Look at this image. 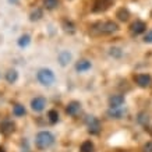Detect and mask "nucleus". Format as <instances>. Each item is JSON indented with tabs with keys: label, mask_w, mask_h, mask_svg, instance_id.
I'll return each instance as SVG.
<instances>
[{
	"label": "nucleus",
	"mask_w": 152,
	"mask_h": 152,
	"mask_svg": "<svg viewBox=\"0 0 152 152\" xmlns=\"http://www.w3.org/2000/svg\"><path fill=\"white\" fill-rule=\"evenodd\" d=\"M10 3H15V1H17V0H9Z\"/></svg>",
	"instance_id": "27"
},
{
	"label": "nucleus",
	"mask_w": 152,
	"mask_h": 152,
	"mask_svg": "<svg viewBox=\"0 0 152 152\" xmlns=\"http://www.w3.org/2000/svg\"><path fill=\"white\" fill-rule=\"evenodd\" d=\"M41 17H42V10L35 9L32 13H31V15H29V20H31V21H38Z\"/></svg>",
	"instance_id": "21"
},
{
	"label": "nucleus",
	"mask_w": 152,
	"mask_h": 152,
	"mask_svg": "<svg viewBox=\"0 0 152 152\" xmlns=\"http://www.w3.org/2000/svg\"><path fill=\"white\" fill-rule=\"evenodd\" d=\"M144 41L148 42V43H152V31H149V32L145 35V38H144Z\"/></svg>",
	"instance_id": "25"
},
{
	"label": "nucleus",
	"mask_w": 152,
	"mask_h": 152,
	"mask_svg": "<svg viewBox=\"0 0 152 152\" xmlns=\"http://www.w3.org/2000/svg\"><path fill=\"white\" fill-rule=\"evenodd\" d=\"M87 126H88V131L91 134H99V131H101V123L94 116H88L87 117Z\"/></svg>",
	"instance_id": "3"
},
{
	"label": "nucleus",
	"mask_w": 152,
	"mask_h": 152,
	"mask_svg": "<svg viewBox=\"0 0 152 152\" xmlns=\"http://www.w3.org/2000/svg\"><path fill=\"white\" fill-rule=\"evenodd\" d=\"M14 123L11 120H4L1 124H0V133L3 134V135H10V134L14 131Z\"/></svg>",
	"instance_id": "8"
},
{
	"label": "nucleus",
	"mask_w": 152,
	"mask_h": 152,
	"mask_svg": "<svg viewBox=\"0 0 152 152\" xmlns=\"http://www.w3.org/2000/svg\"><path fill=\"white\" fill-rule=\"evenodd\" d=\"M99 31L102 34H112L117 31V24L113 23V21H106V23L99 24Z\"/></svg>",
	"instance_id": "6"
},
{
	"label": "nucleus",
	"mask_w": 152,
	"mask_h": 152,
	"mask_svg": "<svg viewBox=\"0 0 152 152\" xmlns=\"http://www.w3.org/2000/svg\"><path fill=\"white\" fill-rule=\"evenodd\" d=\"M37 77H38V81H39L42 85H45V87L52 85V84L55 83V80H56L53 71L49 70V69H41L39 71H38Z\"/></svg>",
	"instance_id": "2"
},
{
	"label": "nucleus",
	"mask_w": 152,
	"mask_h": 152,
	"mask_svg": "<svg viewBox=\"0 0 152 152\" xmlns=\"http://www.w3.org/2000/svg\"><path fill=\"white\" fill-rule=\"evenodd\" d=\"M113 0H95V4H94V11L99 13V11H105L112 6Z\"/></svg>",
	"instance_id": "5"
},
{
	"label": "nucleus",
	"mask_w": 152,
	"mask_h": 152,
	"mask_svg": "<svg viewBox=\"0 0 152 152\" xmlns=\"http://www.w3.org/2000/svg\"><path fill=\"white\" fill-rule=\"evenodd\" d=\"M80 110H81V103L77 101L70 102L69 105H67V107H66V112L70 116H77L80 113Z\"/></svg>",
	"instance_id": "7"
},
{
	"label": "nucleus",
	"mask_w": 152,
	"mask_h": 152,
	"mask_svg": "<svg viewBox=\"0 0 152 152\" xmlns=\"http://www.w3.org/2000/svg\"><path fill=\"white\" fill-rule=\"evenodd\" d=\"M80 152H94V144L91 141H84L80 147Z\"/></svg>",
	"instance_id": "16"
},
{
	"label": "nucleus",
	"mask_w": 152,
	"mask_h": 152,
	"mask_svg": "<svg viewBox=\"0 0 152 152\" xmlns=\"http://www.w3.org/2000/svg\"><path fill=\"white\" fill-rule=\"evenodd\" d=\"M17 78H18V73H17L15 70H9V71L6 73V80H7V83L13 84L17 81Z\"/></svg>",
	"instance_id": "15"
},
{
	"label": "nucleus",
	"mask_w": 152,
	"mask_h": 152,
	"mask_svg": "<svg viewBox=\"0 0 152 152\" xmlns=\"http://www.w3.org/2000/svg\"><path fill=\"white\" fill-rule=\"evenodd\" d=\"M56 6H57V0H45V7L49 10L55 9Z\"/></svg>",
	"instance_id": "22"
},
{
	"label": "nucleus",
	"mask_w": 152,
	"mask_h": 152,
	"mask_svg": "<svg viewBox=\"0 0 152 152\" xmlns=\"http://www.w3.org/2000/svg\"><path fill=\"white\" fill-rule=\"evenodd\" d=\"M135 83L138 84L140 87H148L149 84L152 83V78H151V75H148V74H138V75H135Z\"/></svg>",
	"instance_id": "9"
},
{
	"label": "nucleus",
	"mask_w": 152,
	"mask_h": 152,
	"mask_svg": "<svg viewBox=\"0 0 152 152\" xmlns=\"http://www.w3.org/2000/svg\"><path fill=\"white\" fill-rule=\"evenodd\" d=\"M55 144V135L49 131H41L37 135V147L39 149H46Z\"/></svg>",
	"instance_id": "1"
},
{
	"label": "nucleus",
	"mask_w": 152,
	"mask_h": 152,
	"mask_svg": "<svg viewBox=\"0 0 152 152\" xmlns=\"http://www.w3.org/2000/svg\"><path fill=\"white\" fill-rule=\"evenodd\" d=\"M46 106V99L42 96H37L31 101V107L34 112H42Z\"/></svg>",
	"instance_id": "4"
},
{
	"label": "nucleus",
	"mask_w": 152,
	"mask_h": 152,
	"mask_svg": "<svg viewBox=\"0 0 152 152\" xmlns=\"http://www.w3.org/2000/svg\"><path fill=\"white\" fill-rule=\"evenodd\" d=\"M144 152H152V141H148L145 145H144Z\"/></svg>",
	"instance_id": "24"
},
{
	"label": "nucleus",
	"mask_w": 152,
	"mask_h": 152,
	"mask_svg": "<svg viewBox=\"0 0 152 152\" xmlns=\"http://www.w3.org/2000/svg\"><path fill=\"white\" fill-rule=\"evenodd\" d=\"M117 17H119L120 21H127L130 17V14H129V10H126V9H120L119 11H117V14H116Z\"/></svg>",
	"instance_id": "17"
},
{
	"label": "nucleus",
	"mask_w": 152,
	"mask_h": 152,
	"mask_svg": "<svg viewBox=\"0 0 152 152\" xmlns=\"http://www.w3.org/2000/svg\"><path fill=\"white\" fill-rule=\"evenodd\" d=\"M110 55L112 56H116V57H120V56H121V50H120L119 48H112V49H110Z\"/></svg>",
	"instance_id": "23"
},
{
	"label": "nucleus",
	"mask_w": 152,
	"mask_h": 152,
	"mask_svg": "<svg viewBox=\"0 0 152 152\" xmlns=\"http://www.w3.org/2000/svg\"><path fill=\"white\" fill-rule=\"evenodd\" d=\"M48 117H49V121H50L52 124H55V123H57V121H59V113H57L56 110H49Z\"/></svg>",
	"instance_id": "19"
},
{
	"label": "nucleus",
	"mask_w": 152,
	"mask_h": 152,
	"mask_svg": "<svg viewBox=\"0 0 152 152\" xmlns=\"http://www.w3.org/2000/svg\"><path fill=\"white\" fill-rule=\"evenodd\" d=\"M145 28H147V24L144 21H135L131 25V34L133 35H140V34H142L145 31Z\"/></svg>",
	"instance_id": "11"
},
{
	"label": "nucleus",
	"mask_w": 152,
	"mask_h": 152,
	"mask_svg": "<svg viewBox=\"0 0 152 152\" xmlns=\"http://www.w3.org/2000/svg\"><path fill=\"white\" fill-rule=\"evenodd\" d=\"M0 152H6V149L3 147H0Z\"/></svg>",
	"instance_id": "26"
},
{
	"label": "nucleus",
	"mask_w": 152,
	"mask_h": 152,
	"mask_svg": "<svg viewBox=\"0 0 152 152\" xmlns=\"http://www.w3.org/2000/svg\"><path fill=\"white\" fill-rule=\"evenodd\" d=\"M124 103V96L123 95H113L109 98V105L110 107H120Z\"/></svg>",
	"instance_id": "12"
},
{
	"label": "nucleus",
	"mask_w": 152,
	"mask_h": 152,
	"mask_svg": "<svg viewBox=\"0 0 152 152\" xmlns=\"http://www.w3.org/2000/svg\"><path fill=\"white\" fill-rule=\"evenodd\" d=\"M89 69H91V61H88V60H80L75 64V70L78 73H84V71H87Z\"/></svg>",
	"instance_id": "13"
},
{
	"label": "nucleus",
	"mask_w": 152,
	"mask_h": 152,
	"mask_svg": "<svg viewBox=\"0 0 152 152\" xmlns=\"http://www.w3.org/2000/svg\"><path fill=\"white\" fill-rule=\"evenodd\" d=\"M13 113L15 116H24L25 115V107L23 105H15L13 107Z\"/></svg>",
	"instance_id": "20"
},
{
	"label": "nucleus",
	"mask_w": 152,
	"mask_h": 152,
	"mask_svg": "<svg viewBox=\"0 0 152 152\" xmlns=\"http://www.w3.org/2000/svg\"><path fill=\"white\" fill-rule=\"evenodd\" d=\"M71 61V55H70L67 50H64V52H61L59 55V63L61 66H67Z\"/></svg>",
	"instance_id": "14"
},
{
	"label": "nucleus",
	"mask_w": 152,
	"mask_h": 152,
	"mask_svg": "<svg viewBox=\"0 0 152 152\" xmlns=\"http://www.w3.org/2000/svg\"><path fill=\"white\" fill-rule=\"evenodd\" d=\"M31 42V37L29 35H23V37L18 39V46L20 48H27Z\"/></svg>",
	"instance_id": "18"
},
{
	"label": "nucleus",
	"mask_w": 152,
	"mask_h": 152,
	"mask_svg": "<svg viewBox=\"0 0 152 152\" xmlns=\"http://www.w3.org/2000/svg\"><path fill=\"white\" fill-rule=\"evenodd\" d=\"M126 113V107L120 106V107H110V110L107 112V115L110 116L112 119H121Z\"/></svg>",
	"instance_id": "10"
}]
</instances>
